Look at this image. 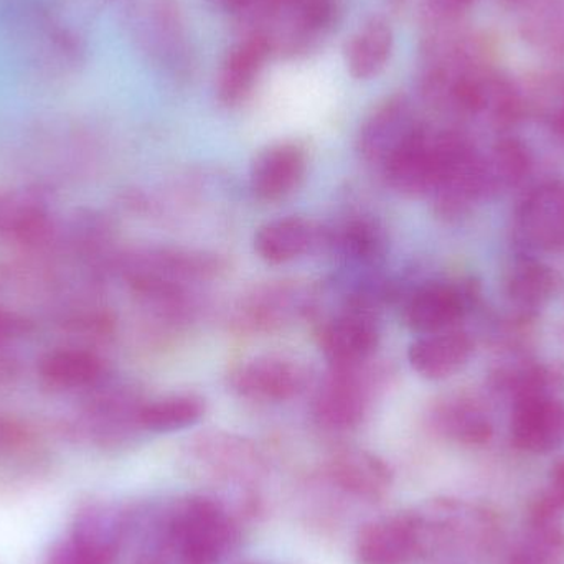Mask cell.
<instances>
[{
  "instance_id": "1",
  "label": "cell",
  "mask_w": 564,
  "mask_h": 564,
  "mask_svg": "<svg viewBox=\"0 0 564 564\" xmlns=\"http://www.w3.org/2000/svg\"><path fill=\"white\" fill-rule=\"evenodd\" d=\"M235 542L237 527L220 503L204 496L184 497L165 513L148 564H220Z\"/></svg>"
},
{
  "instance_id": "2",
  "label": "cell",
  "mask_w": 564,
  "mask_h": 564,
  "mask_svg": "<svg viewBox=\"0 0 564 564\" xmlns=\"http://www.w3.org/2000/svg\"><path fill=\"white\" fill-rule=\"evenodd\" d=\"M421 536L423 556L441 553L489 552L496 542L497 527L494 517L479 507L457 500H436L414 512Z\"/></svg>"
},
{
  "instance_id": "3",
  "label": "cell",
  "mask_w": 564,
  "mask_h": 564,
  "mask_svg": "<svg viewBox=\"0 0 564 564\" xmlns=\"http://www.w3.org/2000/svg\"><path fill=\"white\" fill-rule=\"evenodd\" d=\"M377 307L370 299L350 292L340 311L322 322L318 347L330 368H355L370 364L380 344Z\"/></svg>"
},
{
  "instance_id": "4",
  "label": "cell",
  "mask_w": 564,
  "mask_h": 564,
  "mask_svg": "<svg viewBox=\"0 0 564 564\" xmlns=\"http://www.w3.org/2000/svg\"><path fill=\"white\" fill-rule=\"evenodd\" d=\"M132 29L142 50L174 78L187 76L192 59L178 0H131Z\"/></svg>"
},
{
  "instance_id": "5",
  "label": "cell",
  "mask_w": 564,
  "mask_h": 564,
  "mask_svg": "<svg viewBox=\"0 0 564 564\" xmlns=\"http://www.w3.org/2000/svg\"><path fill=\"white\" fill-rule=\"evenodd\" d=\"M131 289L145 284H200L220 278L227 261L215 253L184 248H151L135 251L119 263Z\"/></svg>"
},
{
  "instance_id": "6",
  "label": "cell",
  "mask_w": 564,
  "mask_h": 564,
  "mask_svg": "<svg viewBox=\"0 0 564 564\" xmlns=\"http://www.w3.org/2000/svg\"><path fill=\"white\" fill-rule=\"evenodd\" d=\"M375 370L370 364L355 368H330L312 403V416L322 430L348 433L357 430L373 400Z\"/></svg>"
},
{
  "instance_id": "7",
  "label": "cell",
  "mask_w": 564,
  "mask_h": 564,
  "mask_svg": "<svg viewBox=\"0 0 564 564\" xmlns=\"http://www.w3.org/2000/svg\"><path fill=\"white\" fill-rule=\"evenodd\" d=\"M312 308V294L294 282H270L245 294L230 322L241 334H271L297 321Z\"/></svg>"
},
{
  "instance_id": "8",
  "label": "cell",
  "mask_w": 564,
  "mask_h": 564,
  "mask_svg": "<svg viewBox=\"0 0 564 564\" xmlns=\"http://www.w3.org/2000/svg\"><path fill=\"white\" fill-rule=\"evenodd\" d=\"M238 397L258 403H282L304 393L308 371L301 361L285 355H260L238 364L228 377Z\"/></svg>"
},
{
  "instance_id": "9",
  "label": "cell",
  "mask_w": 564,
  "mask_h": 564,
  "mask_svg": "<svg viewBox=\"0 0 564 564\" xmlns=\"http://www.w3.org/2000/svg\"><path fill=\"white\" fill-rule=\"evenodd\" d=\"M423 126L406 95L387 96L361 122L358 154L367 164L381 169Z\"/></svg>"
},
{
  "instance_id": "10",
  "label": "cell",
  "mask_w": 564,
  "mask_h": 564,
  "mask_svg": "<svg viewBox=\"0 0 564 564\" xmlns=\"http://www.w3.org/2000/svg\"><path fill=\"white\" fill-rule=\"evenodd\" d=\"M476 295L473 284L430 282L421 285L404 302V324L420 335L449 330L469 311Z\"/></svg>"
},
{
  "instance_id": "11",
  "label": "cell",
  "mask_w": 564,
  "mask_h": 564,
  "mask_svg": "<svg viewBox=\"0 0 564 564\" xmlns=\"http://www.w3.org/2000/svg\"><path fill=\"white\" fill-rule=\"evenodd\" d=\"M421 556L420 529L414 512L371 520L355 540L358 564H410Z\"/></svg>"
},
{
  "instance_id": "12",
  "label": "cell",
  "mask_w": 564,
  "mask_h": 564,
  "mask_svg": "<svg viewBox=\"0 0 564 564\" xmlns=\"http://www.w3.org/2000/svg\"><path fill=\"white\" fill-rule=\"evenodd\" d=\"M510 440L523 453L560 449L564 444V401L558 397H540L513 404Z\"/></svg>"
},
{
  "instance_id": "13",
  "label": "cell",
  "mask_w": 564,
  "mask_h": 564,
  "mask_svg": "<svg viewBox=\"0 0 564 564\" xmlns=\"http://www.w3.org/2000/svg\"><path fill=\"white\" fill-rule=\"evenodd\" d=\"M520 240L535 250L564 248V184L549 182L536 187L517 212Z\"/></svg>"
},
{
  "instance_id": "14",
  "label": "cell",
  "mask_w": 564,
  "mask_h": 564,
  "mask_svg": "<svg viewBox=\"0 0 564 564\" xmlns=\"http://www.w3.org/2000/svg\"><path fill=\"white\" fill-rule=\"evenodd\" d=\"M327 227L302 217L268 221L254 235V251L270 264H285L325 251Z\"/></svg>"
},
{
  "instance_id": "15",
  "label": "cell",
  "mask_w": 564,
  "mask_h": 564,
  "mask_svg": "<svg viewBox=\"0 0 564 564\" xmlns=\"http://www.w3.org/2000/svg\"><path fill=\"white\" fill-rule=\"evenodd\" d=\"M307 171V154L297 142L268 145L254 158L250 187L261 202H280L301 185Z\"/></svg>"
},
{
  "instance_id": "16",
  "label": "cell",
  "mask_w": 564,
  "mask_h": 564,
  "mask_svg": "<svg viewBox=\"0 0 564 564\" xmlns=\"http://www.w3.org/2000/svg\"><path fill=\"white\" fill-rule=\"evenodd\" d=\"M564 509L549 494L533 503L525 536L507 564H556L564 556Z\"/></svg>"
},
{
  "instance_id": "17",
  "label": "cell",
  "mask_w": 564,
  "mask_h": 564,
  "mask_svg": "<svg viewBox=\"0 0 564 564\" xmlns=\"http://www.w3.org/2000/svg\"><path fill=\"white\" fill-rule=\"evenodd\" d=\"M270 56V48L260 36L245 32L221 63L217 76L218 101L228 108L247 101Z\"/></svg>"
},
{
  "instance_id": "18",
  "label": "cell",
  "mask_w": 564,
  "mask_h": 564,
  "mask_svg": "<svg viewBox=\"0 0 564 564\" xmlns=\"http://www.w3.org/2000/svg\"><path fill=\"white\" fill-rule=\"evenodd\" d=\"M332 482L348 496L380 500L393 486V473L377 454L364 449H344L328 459Z\"/></svg>"
},
{
  "instance_id": "19",
  "label": "cell",
  "mask_w": 564,
  "mask_h": 564,
  "mask_svg": "<svg viewBox=\"0 0 564 564\" xmlns=\"http://www.w3.org/2000/svg\"><path fill=\"white\" fill-rule=\"evenodd\" d=\"M52 208L42 191L23 188L0 197V238L12 243L40 245L52 234Z\"/></svg>"
},
{
  "instance_id": "20",
  "label": "cell",
  "mask_w": 564,
  "mask_h": 564,
  "mask_svg": "<svg viewBox=\"0 0 564 564\" xmlns=\"http://www.w3.org/2000/svg\"><path fill=\"white\" fill-rule=\"evenodd\" d=\"M473 350L469 334L449 328L416 338L408 351V360L411 368L426 380H446L469 361Z\"/></svg>"
},
{
  "instance_id": "21",
  "label": "cell",
  "mask_w": 564,
  "mask_h": 564,
  "mask_svg": "<svg viewBox=\"0 0 564 564\" xmlns=\"http://www.w3.org/2000/svg\"><path fill=\"white\" fill-rule=\"evenodd\" d=\"M383 225L368 215H355L335 227H327L325 251H334L345 263L375 267L387 253Z\"/></svg>"
},
{
  "instance_id": "22",
  "label": "cell",
  "mask_w": 564,
  "mask_h": 564,
  "mask_svg": "<svg viewBox=\"0 0 564 564\" xmlns=\"http://www.w3.org/2000/svg\"><path fill=\"white\" fill-rule=\"evenodd\" d=\"M434 433L463 446H484L494 436L489 413L469 398L451 397L434 404L430 413Z\"/></svg>"
},
{
  "instance_id": "23",
  "label": "cell",
  "mask_w": 564,
  "mask_h": 564,
  "mask_svg": "<svg viewBox=\"0 0 564 564\" xmlns=\"http://www.w3.org/2000/svg\"><path fill=\"white\" fill-rule=\"evenodd\" d=\"M43 384L58 391L89 390L105 380L106 368L101 358L85 348H56L39 361Z\"/></svg>"
},
{
  "instance_id": "24",
  "label": "cell",
  "mask_w": 564,
  "mask_h": 564,
  "mask_svg": "<svg viewBox=\"0 0 564 564\" xmlns=\"http://www.w3.org/2000/svg\"><path fill=\"white\" fill-rule=\"evenodd\" d=\"M490 388L502 397L510 398L513 404L530 398L558 397L564 387V368L558 364L509 365L494 371Z\"/></svg>"
},
{
  "instance_id": "25",
  "label": "cell",
  "mask_w": 564,
  "mask_h": 564,
  "mask_svg": "<svg viewBox=\"0 0 564 564\" xmlns=\"http://www.w3.org/2000/svg\"><path fill=\"white\" fill-rule=\"evenodd\" d=\"M394 35L384 17H371L351 35L345 48L348 72L357 79H371L383 72L393 53Z\"/></svg>"
},
{
  "instance_id": "26",
  "label": "cell",
  "mask_w": 564,
  "mask_h": 564,
  "mask_svg": "<svg viewBox=\"0 0 564 564\" xmlns=\"http://www.w3.org/2000/svg\"><path fill=\"white\" fill-rule=\"evenodd\" d=\"M558 289V276L549 264L536 260H522L507 274L506 294L519 308V314L533 315L545 305Z\"/></svg>"
},
{
  "instance_id": "27",
  "label": "cell",
  "mask_w": 564,
  "mask_h": 564,
  "mask_svg": "<svg viewBox=\"0 0 564 564\" xmlns=\"http://www.w3.org/2000/svg\"><path fill=\"white\" fill-rule=\"evenodd\" d=\"M487 198L517 187L532 169L529 149L517 139H500L489 154L480 158Z\"/></svg>"
},
{
  "instance_id": "28",
  "label": "cell",
  "mask_w": 564,
  "mask_h": 564,
  "mask_svg": "<svg viewBox=\"0 0 564 564\" xmlns=\"http://www.w3.org/2000/svg\"><path fill=\"white\" fill-rule=\"evenodd\" d=\"M523 39L545 55L564 58V0H520Z\"/></svg>"
},
{
  "instance_id": "29",
  "label": "cell",
  "mask_w": 564,
  "mask_h": 564,
  "mask_svg": "<svg viewBox=\"0 0 564 564\" xmlns=\"http://www.w3.org/2000/svg\"><path fill=\"white\" fill-rule=\"evenodd\" d=\"M205 410V401L197 394H169L141 404L139 427L151 433H175L195 426L204 417Z\"/></svg>"
},
{
  "instance_id": "30",
  "label": "cell",
  "mask_w": 564,
  "mask_h": 564,
  "mask_svg": "<svg viewBox=\"0 0 564 564\" xmlns=\"http://www.w3.org/2000/svg\"><path fill=\"white\" fill-rule=\"evenodd\" d=\"M195 456L225 476H245L260 467V457L248 441L225 433L204 434L195 443Z\"/></svg>"
},
{
  "instance_id": "31",
  "label": "cell",
  "mask_w": 564,
  "mask_h": 564,
  "mask_svg": "<svg viewBox=\"0 0 564 564\" xmlns=\"http://www.w3.org/2000/svg\"><path fill=\"white\" fill-rule=\"evenodd\" d=\"M126 520L111 507H89L76 519L72 539L86 549L115 562L124 536Z\"/></svg>"
},
{
  "instance_id": "32",
  "label": "cell",
  "mask_w": 564,
  "mask_h": 564,
  "mask_svg": "<svg viewBox=\"0 0 564 564\" xmlns=\"http://www.w3.org/2000/svg\"><path fill=\"white\" fill-rule=\"evenodd\" d=\"M297 17L312 33L324 39L337 20L340 0H270Z\"/></svg>"
},
{
  "instance_id": "33",
  "label": "cell",
  "mask_w": 564,
  "mask_h": 564,
  "mask_svg": "<svg viewBox=\"0 0 564 564\" xmlns=\"http://www.w3.org/2000/svg\"><path fill=\"white\" fill-rule=\"evenodd\" d=\"M98 553L83 546L69 536L48 553L46 564H111Z\"/></svg>"
},
{
  "instance_id": "34",
  "label": "cell",
  "mask_w": 564,
  "mask_h": 564,
  "mask_svg": "<svg viewBox=\"0 0 564 564\" xmlns=\"http://www.w3.org/2000/svg\"><path fill=\"white\" fill-rule=\"evenodd\" d=\"M476 0H426V13L433 25L456 23Z\"/></svg>"
},
{
  "instance_id": "35",
  "label": "cell",
  "mask_w": 564,
  "mask_h": 564,
  "mask_svg": "<svg viewBox=\"0 0 564 564\" xmlns=\"http://www.w3.org/2000/svg\"><path fill=\"white\" fill-rule=\"evenodd\" d=\"M32 332L33 324L29 318L0 307V341L25 337Z\"/></svg>"
},
{
  "instance_id": "36",
  "label": "cell",
  "mask_w": 564,
  "mask_h": 564,
  "mask_svg": "<svg viewBox=\"0 0 564 564\" xmlns=\"http://www.w3.org/2000/svg\"><path fill=\"white\" fill-rule=\"evenodd\" d=\"M546 494L564 509V459L553 466L552 476H550V490Z\"/></svg>"
},
{
  "instance_id": "37",
  "label": "cell",
  "mask_w": 564,
  "mask_h": 564,
  "mask_svg": "<svg viewBox=\"0 0 564 564\" xmlns=\"http://www.w3.org/2000/svg\"><path fill=\"white\" fill-rule=\"evenodd\" d=\"M217 6L225 12L234 13V15L245 19L253 12L254 7L260 3V0H215Z\"/></svg>"
},
{
  "instance_id": "38",
  "label": "cell",
  "mask_w": 564,
  "mask_h": 564,
  "mask_svg": "<svg viewBox=\"0 0 564 564\" xmlns=\"http://www.w3.org/2000/svg\"><path fill=\"white\" fill-rule=\"evenodd\" d=\"M545 119L550 122V124H552V128L555 129L556 134H560L562 138H564V91Z\"/></svg>"
},
{
  "instance_id": "39",
  "label": "cell",
  "mask_w": 564,
  "mask_h": 564,
  "mask_svg": "<svg viewBox=\"0 0 564 564\" xmlns=\"http://www.w3.org/2000/svg\"><path fill=\"white\" fill-rule=\"evenodd\" d=\"M19 373V367H17L15 360H12L6 355H0V387L12 383Z\"/></svg>"
},
{
  "instance_id": "40",
  "label": "cell",
  "mask_w": 564,
  "mask_h": 564,
  "mask_svg": "<svg viewBox=\"0 0 564 564\" xmlns=\"http://www.w3.org/2000/svg\"><path fill=\"white\" fill-rule=\"evenodd\" d=\"M243 564H254V563H243Z\"/></svg>"
},
{
  "instance_id": "41",
  "label": "cell",
  "mask_w": 564,
  "mask_h": 564,
  "mask_svg": "<svg viewBox=\"0 0 564 564\" xmlns=\"http://www.w3.org/2000/svg\"><path fill=\"white\" fill-rule=\"evenodd\" d=\"M519 2H520V0H519Z\"/></svg>"
}]
</instances>
